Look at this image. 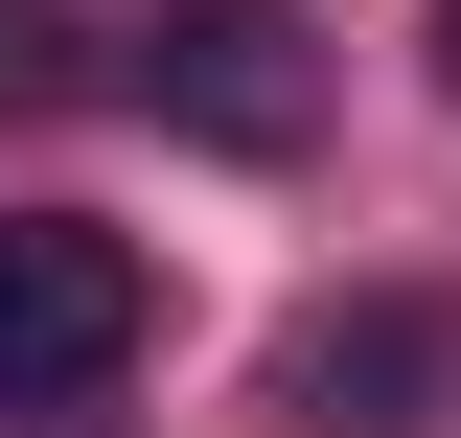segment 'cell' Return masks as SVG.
I'll use <instances>...</instances> for the list:
<instances>
[{
    "label": "cell",
    "mask_w": 461,
    "mask_h": 438,
    "mask_svg": "<svg viewBox=\"0 0 461 438\" xmlns=\"http://www.w3.org/2000/svg\"><path fill=\"white\" fill-rule=\"evenodd\" d=\"M139 324H162L139 231H93V208H0V415H93V392L139 370Z\"/></svg>",
    "instance_id": "cell-1"
},
{
    "label": "cell",
    "mask_w": 461,
    "mask_h": 438,
    "mask_svg": "<svg viewBox=\"0 0 461 438\" xmlns=\"http://www.w3.org/2000/svg\"><path fill=\"white\" fill-rule=\"evenodd\" d=\"M139 93H162V139H208V162H300V139H323V23H300V0H185L162 47H139Z\"/></svg>",
    "instance_id": "cell-2"
},
{
    "label": "cell",
    "mask_w": 461,
    "mask_h": 438,
    "mask_svg": "<svg viewBox=\"0 0 461 438\" xmlns=\"http://www.w3.org/2000/svg\"><path fill=\"white\" fill-rule=\"evenodd\" d=\"M277 392H300L323 438H415V415L461 392V300H323V324L277 346Z\"/></svg>",
    "instance_id": "cell-3"
},
{
    "label": "cell",
    "mask_w": 461,
    "mask_h": 438,
    "mask_svg": "<svg viewBox=\"0 0 461 438\" xmlns=\"http://www.w3.org/2000/svg\"><path fill=\"white\" fill-rule=\"evenodd\" d=\"M0 93H69V23H0Z\"/></svg>",
    "instance_id": "cell-4"
},
{
    "label": "cell",
    "mask_w": 461,
    "mask_h": 438,
    "mask_svg": "<svg viewBox=\"0 0 461 438\" xmlns=\"http://www.w3.org/2000/svg\"><path fill=\"white\" fill-rule=\"evenodd\" d=\"M438 93H461V0H438Z\"/></svg>",
    "instance_id": "cell-5"
}]
</instances>
